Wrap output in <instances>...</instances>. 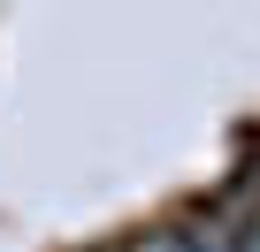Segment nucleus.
<instances>
[{"instance_id": "nucleus-1", "label": "nucleus", "mask_w": 260, "mask_h": 252, "mask_svg": "<svg viewBox=\"0 0 260 252\" xmlns=\"http://www.w3.org/2000/svg\"><path fill=\"white\" fill-rule=\"evenodd\" d=\"M138 252H191V237H184V229H153Z\"/></svg>"}, {"instance_id": "nucleus-2", "label": "nucleus", "mask_w": 260, "mask_h": 252, "mask_svg": "<svg viewBox=\"0 0 260 252\" xmlns=\"http://www.w3.org/2000/svg\"><path fill=\"white\" fill-rule=\"evenodd\" d=\"M237 252H260V214H252V222L237 229Z\"/></svg>"}]
</instances>
